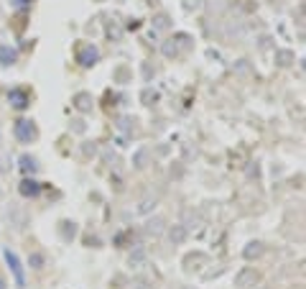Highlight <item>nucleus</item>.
Listing matches in <instances>:
<instances>
[{"label":"nucleus","instance_id":"obj_11","mask_svg":"<svg viewBox=\"0 0 306 289\" xmlns=\"http://www.w3.org/2000/svg\"><path fill=\"white\" fill-rule=\"evenodd\" d=\"M145 230H148L151 236H161V233H163V218H153V220H148V223H145Z\"/></svg>","mask_w":306,"mask_h":289},{"label":"nucleus","instance_id":"obj_1","mask_svg":"<svg viewBox=\"0 0 306 289\" xmlns=\"http://www.w3.org/2000/svg\"><path fill=\"white\" fill-rule=\"evenodd\" d=\"M3 261H5V266L10 269V274H13L16 287H18V289H26V274H23V264H20L18 253L10 251V248H3Z\"/></svg>","mask_w":306,"mask_h":289},{"label":"nucleus","instance_id":"obj_12","mask_svg":"<svg viewBox=\"0 0 306 289\" xmlns=\"http://www.w3.org/2000/svg\"><path fill=\"white\" fill-rule=\"evenodd\" d=\"M293 59H296V57H293V51H288V49L276 51V64H278V67H288Z\"/></svg>","mask_w":306,"mask_h":289},{"label":"nucleus","instance_id":"obj_10","mask_svg":"<svg viewBox=\"0 0 306 289\" xmlns=\"http://www.w3.org/2000/svg\"><path fill=\"white\" fill-rule=\"evenodd\" d=\"M168 238H171V243H184L186 241V228L184 225H174L171 230H168Z\"/></svg>","mask_w":306,"mask_h":289},{"label":"nucleus","instance_id":"obj_3","mask_svg":"<svg viewBox=\"0 0 306 289\" xmlns=\"http://www.w3.org/2000/svg\"><path fill=\"white\" fill-rule=\"evenodd\" d=\"M77 62L82 64V67H95V64L100 62V49H97V46H92V44H87V46L79 49Z\"/></svg>","mask_w":306,"mask_h":289},{"label":"nucleus","instance_id":"obj_15","mask_svg":"<svg viewBox=\"0 0 306 289\" xmlns=\"http://www.w3.org/2000/svg\"><path fill=\"white\" fill-rule=\"evenodd\" d=\"M156 207V200H151V197H145L143 200V202L138 205V207H135V213H138V215H145V213H151V210Z\"/></svg>","mask_w":306,"mask_h":289},{"label":"nucleus","instance_id":"obj_18","mask_svg":"<svg viewBox=\"0 0 306 289\" xmlns=\"http://www.w3.org/2000/svg\"><path fill=\"white\" fill-rule=\"evenodd\" d=\"M31 266H33V269H41V266H43V256H41V253H31Z\"/></svg>","mask_w":306,"mask_h":289},{"label":"nucleus","instance_id":"obj_7","mask_svg":"<svg viewBox=\"0 0 306 289\" xmlns=\"http://www.w3.org/2000/svg\"><path fill=\"white\" fill-rule=\"evenodd\" d=\"M8 100H10V105H13L16 110H26L28 103H31L28 95H26L23 90H10V92H8Z\"/></svg>","mask_w":306,"mask_h":289},{"label":"nucleus","instance_id":"obj_6","mask_svg":"<svg viewBox=\"0 0 306 289\" xmlns=\"http://www.w3.org/2000/svg\"><path fill=\"white\" fill-rule=\"evenodd\" d=\"M18 192L23 195V197H36V195L41 192V184H39L36 179H31V177H26V179L18 184Z\"/></svg>","mask_w":306,"mask_h":289},{"label":"nucleus","instance_id":"obj_8","mask_svg":"<svg viewBox=\"0 0 306 289\" xmlns=\"http://www.w3.org/2000/svg\"><path fill=\"white\" fill-rule=\"evenodd\" d=\"M243 256H245L247 261L260 259V256H263V243H260V241H250V243L245 246V251H243Z\"/></svg>","mask_w":306,"mask_h":289},{"label":"nucleus","instance_id":"obj_9","mask_svg":"<svg viewBox=\"0 0 306 289\" xmlns=\"http://www.w3.org/2000/svg\"><path fill=\"white\" fill-rule=\"evenodd\" d=\"M18 166H20V172H23V174H36V169H39V164H36V159H33L31 154H23V156L18 159Z\"/></svg>","mask_w":306,"mask_h":289},{"label":"nucleus","instance_id":"obj_17","mask_svg":"<svg viewBox=\"0 0 306 289\" xmlns=\"http://www.w3.org/2000/svg\"><path fill=\"white\" fill-rule=\"evenodd\" d=\"M153 26L163 31V28H168V26H171V21H168V16H166V13H161V16H156V23H153Z\"/></svg>","mask_w":306,"mask_h":289},{"label":"nucleus","instance_id":"obj_19","mask_svg":"<svg viewBox=\"0 0 306 289\" xmlns=\"http://www.w3.org/2000/svg\"><path fill=\"white\" fill-rule=\"evenodd\" d=\"M0 289H5V282H3V279H0Z\"/></svg>","mask_w":306,"mask_h":289},{"label":"nucleus","instance_id":"obj_16","mask_svg":"<svg viewBox=\"0 0 306 289\" xmlns=\"http://www.w3.org/2000/svg\"><path fill=\"white\" fill-rule=\"evenodd\" d=\"M145 159H148V151H145V149H141L138 154H135V159H133V164H135V166H138V169H143V166H145Z\"/></svg>","mask_w":306,"mask_h":289},{"label":"nucleus","instance_id":"obj_2","mask_svg":"<svg viewBox=\"0 0 306 289\" xmlns=\"http://www.w3.org/2000/svg\"><path fill=\"white\" fill-rule=\"evenodd\" d=\"M16 138L20 143H31V141H36L39 138V131H36V123L28 118H20L16 120Z\"/></svg>","mask_w":306,"mask_h":289},{"label":"nucleus","instance_id":"obj_5","mask_svg":"<svg viewBox=\"0 0 306 289\" xmlns=\"http://www.w3.org/2000/svg\"><path fill=\"white\" fill-rule=\"evenodd\" d=\"M18 62V49L10 46V44H3L0 46V67H13Z\"/></svg>","mask_w":306,"mask_h":289},{"label":"nucleus","instance_id":"obj_4","mask_svg":"<svg viewBox=\"0 0 306 289\" xmlns=\"http://www.w3.org/2000/svg\"><path fill=\"white\" fill-rule=\"evenodd\" d=\"M258 282H260V276H258L255 269H243L235 276V287H255Z\"/></svg>","mask_w":306,"mask_h":289},{"label":"nucleus","instance_id":"obj_14","mask_svg":"<svg viewBox=\"0 0 306 289\" xmlns=\"http://www.w3.org/2000/svg\"><path fill=\"white\" fill-rule=\"evenodd\" d=\"M161 51H163V57H168V59H174V57H179V46H176V41H163V46H161Z\"/></svg>","mask_w":306,"mask_h":289},{"label":"nucleus","instance_id":"obj_13","mask_svg":"<svg viewBox=\"0 0 306 289\" xmlns=\"http://www.w3.org/2000/svg\"><path fill=\"white\" fill-rule=\"evenodd\" d=\"M74 105H77L79 110H89V108H92V97H89L87 92H79V95L74 97Z\"/></svg>","mask_w":306,"mask_h":289}]
</instances>
